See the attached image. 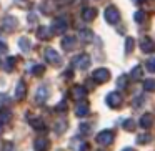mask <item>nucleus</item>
Here are the masks:
<instances>
[{
    "label": "nucleus",
    "instance_id": "nucleus-7",
    "mask_svg": "<svg viewBox=\"0 0 155 151\" xmlns=\"http://www.w3.org/2000/svg\"><path fill=\"white\" fill-rule=\"evenodd\" d=\"M105 101H107V105L110 108H120L124 98H122V95L118 93V91H110V93L107 95V98H105Z\"/></svg>",
    "mask_w": 155,
    "mask_h": 151
},
{
    "label": "nucleus",
    "instance_id": "nucleus-13",
    "mask_svg": "<svg viewBox=\"0 0 155 151\" xmlns=\"http://www.w3.org/2000/svg\"><path fill=\"white\" fill-rule=\"evenodd\" d=\"M140 48H142V52H145V53H150V52H153V50H155L153 40H152V38H148V37H143V38L140 40Z\"/></svg>",
    "mask_w": 155,
    "mask_h": 151
},
{
    "label": "nucleus",
    "instance_id": "nucleus-42",
    "mask_svg": "<svg viewBox=\"0 0 155 151\" xmlns=\"http://www.w3.org/2000/svg\"><path fill=\"white\" fill-rule=\"evenodd\" d=\"M135 2H137V4H142V2H143V0H135Z\"/></svg>",
    "mask_w": 155,
    "mask_h": 151
},
{
    "label": "nucleus",
    "instance_id": "nucleus-1",
    "mask_svg": "<svg viewBox=\"0 0 155 151\" xmlns=\"http://www.w3.org/2000/svg\"><path fill=\"white\" fill-rule=\"evenodd\" d=\"M67 28H68L67 18H65V17H58V18H55V20L52 22L50 30H52V33H54V35H64L65 32H67Z\"/></svg>",
    "mask_w": 155,
    "mask_h": 151
},
{
    "label": "nucleus",
    "instance_id": "nucleus-11",
    "mask_svg": "<svg viewBox=\"0 0 155 151\" xmlns=\"http://www.w3.org/2000/svg\"><path fill=\"white\" fill-rule=\"evenodd\" d=\"M25 95H27V85H25L24 80H20L17 83V87H15V100L22 101L25 98Z\"/></svg>",
    "mask_w": 155,
    "mask_h": 151
},
{
    "label": "nucleus",
    "instance_id": "nucleus-30",
    "mask_svg": "<svg viewBox=\"0 0 155 151\" xmlns=\"http://www.w3.org/2000/svg\"><path fill=\"white\" fill-rule=\"evenodd\" d=\"M134 45H135V42H134V38H132V37L125 38V52H127V53H130V52L134 50Z\"/></svg>",
    "mask_w": 155,
    "mask_h": 151
},
{
    "label": "nucleus",
    "instance_id": "nucleus-14",
    "mask_svg": "<svg viewBox=\"0 0 155 151\" xmlns=\"http://www.w3.org/2000/svg\"><path fill=\"white\" fill-rule=\"evenodd\" d=\"M47 98H48V88L47 87H38L37 93H35V101L42 105V103L47 101Z\"/></svg>",
    "mask_w": 155,
    "mask_h": 151
},
{
    "label": "nucleus",
    "instance_id": "nucleus-38",
    "mask_svg": "<svg viewBox=\"0 0 155 151\" xmlns=\"http://www.w3.org/2000/svg\"><path fill=\"white\" fill-rule=\"evenodd\" d=\"M88 149H90V146H88V144H87V143H84V144H82V148H80V151H88Z\"/></svg>",
    "mask_w": 155,
    "mask_h": 151
},
{
    "label": "nucleus",
    "instance_id": "nucleus-23",
    "mask_svg": "<svg viewBox=\"0 0 155 151\" xmlns=\"http://www.w3.org/2000/svg\"><path fill=\"white\" fill-rule=\"evenodd\" d=\"M54 128H55V133H57V134H62L65 130H67V121H65V120H58L57 123H55Z\"/></svg>",
    "mask_w": 155,
    "mask_h": 151
},
{
    "label": "nucleus",
    "instance_id": "nucleus-37",
    "mask_svg": "<svg viewBox=\"0 0 155 151\" xmlns=\"http://www.w3.org/2000/svg\"><path fill=\"white\" fill-rule=\"evenodd\" d=\"M0 52H7V43L0 40Z\"/></svg>",
    "mask_w": 155,
    "mask_h": 151
},
{
    "label": "nucleus",
    "instance_id": "nucleus-17",
    "mask_svg": "<svg viewBox=\"0 0 155 151\" xmlns=\"http://www.w3.org/2000/svg\"><path fill=\"white\" fill-rule=\"evenodd\" d=\"M88 111H90V108H88L87 101H80V103L77 105V108H75V115H77V116H80V118L87 116Z\"/></svg>",
    "mask_w": 155,
    "mask_h": 151
},
{
    "label": "nucleus",
    "instance_id": "nucleus-33",
    "mask_svg": "<svg viewBox=\"0 0 155 151\" xmlns=\"http://www.w3.org/2000/svg\"><path fill=\"white\" fill-rule=\"evenodd\" d=\"M2 151H15V146L12 141H5L4 143V148H2Z\"/></svg>",
    "mask_w": 155,
    "mask_h": 151
},
{
    "label": "nucleus",
    "instance_id": "nucleus-12",
    "mask_svg": "<svg viewBox=\"0 0 155 151\" xmlns=\"http://www.w3.org/2000/svg\"><path fill=\"white\" fill-rule=\"evenodd\" d=\"M34 149L35 151H48L50 149V141L47 138H37L34 141Z\"/></svg>",
    "mask_w": 155,
    "mask_h": 151
},
{
    "label": "nucleus",
    "instance_id": "nucleus-32",
    "mask_svg": "<svg viewBox=\"0 0 155 151\" xmlns=\"http://www.w3.org/2000/svg\"><path fill=\"white\" fill-rule=\"evenodd\" d=\"M124 128L127 131H134L135 130V121L134 120H125L124 121Z\"/></svg>",
    "mask_w": 155,
    "mask_h": 151
},
{
    "label": "nucleus",
    "instance_id": "nucleus-35",
    "mask_svg": "<svg viewBox=\"0 0 155 151\" xmlns=\"http://www.w3.org/2000/svg\"><path fill=\"white\" fill-rule=\"evenodd\" d=\"M55 110H57V111H67V101H62V103H58Z\"/></svg>",
    "mask_w": 155,
    "mask_h": 151
},
{
    "label": "nucleus",
    "instance_id": "nucleus-19",
    "mask_svg": "<svg viewBox=\"0 0 155 151\" xmlns=\"http://www.w3.org/2000/svg\"><path fill=\"white\" fill-rule=\"evenodd\" d=\"M78 38H80L84 43H90V42L94 40V32H92V30H87V28H84V30L78 32Z\"/></svg>",
    "mask_w": 155,
    "mask_h": 151
},
{
    "label": "nucleus",
    "instance_id": "nucleus-20",
    "mask_svg": "<svg viewBox=\"0 0 155 151\" xmlns=\"http://www.w3.org/2000/svg\"><path fill=\"white\" fill-rule=\"evenodd\" d=\"M12 120V111L8 108H0V123H8Z\"/></svg>",
    "mask_w": 155,
    "mask_h": 151
},
{
    "label": "nucleus",
    "instance_id": "nucleus-2",
    "mask_svg": "<svg viewBox=\"0 0 155 151\" xmlns=\"http://www.w3.org/2000/svg\"><path fill=\"white\" fill-rule=\"evenodd\" d=\"M15 28H17V18L12 17V15L4 17V20L0 22V30L5 32V33H12Z\"/></svg>",
    "mask_w": 155,
    "mask_h": 151
},
{
    "label": "nucleus",
    "instance_id": "nucleus-36",
    "mask_svg": "<svg viewBox=\"0 0 155 151\" xmlns=\"http://www.w3.org/2000/svg\"><path fill=\"white\" fill-rule=\"evenodd\" d=\"M80 131L82 133H88V131H90V126H88V124H80Z\"/></svg>",
    "mask_w": 155,
    "mask_h": 151
},
{
    "label": "nucleus",
    "instance_id": "nucleus-40",
    "mask_svg": "<svg viewBox=\"0 0 155 151\" xmlns=\"http://www.w3.org/2000/svg\"><path fill=\"white\" fill-rule=\"evenodd\" d=\"M4 133V123H0V134Z\"/></svg>",
    "mask_w": 155,
    "mask_h": 151
},
{
    "label": "nucleus",
    "instance_id": "nucleus-15",
    "mask_svg": "<svg viewBox=\"0 0 155 151\" xmlns=\"http://www.w3.org/2000/svg\"><path fill=\"white\" fill-rule=\"evenodd\" d=\"M140 128H145V130H148V128H152V124H153V115L150 113H143L140 116Z\"/></svg>",
    "mask_w": 155,
    "mask_h": 151
},
{
    "label": "nucleus",
    "instance_id": "nucleus-26",
    "mask_svg": "<svg viewBox=\"0 0 155 151\" xmlns=\"http://www.w3.org/2000/svg\"><path fill=\"white\" fill-rule=\"evenodd\" d=\"M15 61H17V58H15V57H8L7 60H5V70H7V71H12V70H14Z\"/></svg>",
    "mask_w": 155,
    "mask_h": 151
},
{
    "label": "nucleus",
    "instance_id": "nucleus-4",
    "mask_svg": "<svg viewBox=\"0 0 155 151\" xmlns=\"http://www.w3.org/2000/svg\"><path fill=\"white\" fill-rule=\"evenodd\" d=\"M104 15H105V20H107L108 24H112V25H115V24L120 22V12H118V8L114 7V5H110V7L105 8Z\"/></svg>",
    "mask_w": 155,
    "mask_h": 151
},
{
    "label": "nucleus",
    "instance_id": "nucleus-18",
    "mask_svg": "<svg viewBox=\"0 0 155 151\" xmlns=\"http://www.w3.org/2000/svg\"><path fill=\"white\" fill-rule=\"evenodd\" d=\"M52 30L48 27H40L37 30V37H38V40H50L52 38Z\"/></svg>",
    "mask_w": 155,
    "mask_h": 151
},
{
    "label": "nucleus",
    "instance_id": "nucleus-41",
    "mask_svg": "<svg viewBox=\"0 0 155 151\" xmlns=\"http://www.w3.org/2000/svg\"><path fill=\"white\" fill-rule=\"evenodd\" d=\"M122 151H134V148H125V149H122Z\"/></svg>",
    "mask_w": 155,
    "mask_h": 151
},
{
    "label": "nucleus",
    "instance_id": "nucleus-3",
    "mask_svg": "<svg viewBox=\"0 0 155 151\" xmlns=\"http://www.w3.org/2000/svg\"><path fill=\"white\" fill-rule=\"evenodd\" d=\"M114 138H115V133L114 131H110V130H104V131H100V133L97 134V143L100 144V146H108V144H112V141H114Z\"/></svg>",
    "mask_w": 155,
    "mask_h": 151
},
{
    "label": "nucleus",
    "instance_id": "nucleus-31",
    "mask_svg": "<svg viewBox=\"0 0 155 151\" xmlns=\"http://www.w3.org/2000/svg\"><path fill=\"white\" fill-rule=\"evenodd\" d=\"M117 85H118V88H122V90H124V88H127V85H128L127 77H125V75H122V77L117 80Z\"/></svg>",
    "mask_w": 155,
    "mask_h": 151
},
{
    "label": "nucleus",
    "instance_id": "nucleus-43",
    "mask_svg": "<svg viewBox=\"0 0 155 151\" xmlns=\"http://www.w3.org/2000/svg\"><path fill=\"white\" fill-rule=\"evenodd\" d=\"M0 67H2V60H0Z\"/></svg>",
    "mask_w": 155,
    "mask_h": 151
},
{
    "label": "nucleus",
    "instance_id": "nucleus-34",
    "mask_svg": "<svg viewBox=\"0 0 155 151\" xmlns=\"http://www.w3.org/2000/svg\"><path fill=\"white\" fill-rule=\"evenodd\" d=\"M147 70L148 71H155V58H150L147 61Z\"/></svg>",
    "mask_w": 155,
    "mask_h": 151
},
{
    "label": "nucleus",
    "instance_id": "nucleus-6",
    "mask_svg": "<svg viewBox=\"0 0 155 151\" xmlns=\"http://www.w3.org/2000/svg\"><path fill=\"white\" fill-rule=\"evenodd\" d=\"M92 80H94L95 83H107V81L110 80V71H108L107 68H97V70L94 71V75H92Z\"/></svg>",
    "mask_w": 155,
    "mask_h": 151
},
{
    "label": "nucleus",
    "instance_id": "nucleus-29",
    "mask_svg": "<svg viewBox=\"0 0 155 151\" xmlns=\"http://www.w3.org/2000/svg\"><path fill=\"white\" fill-rule=\"evenodd\" d=\"M143 88L147 91H153L155 90V80L153 78H148V80H145L143 81Z\"/></svg>",
    "mask_w": 155,
    "mask_h": 151
},
{
    "label": "nucleus",
    "instance_id": "nucleus-10",
    "mask_svg": "<svg viewBox=\"0 0 155 151\" xmlns=\"http://www.w3.org/2000/svg\"><path fill=\"white\" fill-rule=\"evenodd\" d=\"M75 45H77V37H74V35H67V37L62 38V48H64L65 52L74 50Z\"/></svg>",
    "mask_w": 155,
    "mask_h": 151
},
{
    "label": "nucleus",
    "instance_id": "nucleus-21",
    "mask_svg": "<svg viewBox=\"0 0 155 151\" xmlns=\"http://www.w3.org/2000/svg\"><path fill=\"white\" fill-rule=\"evenodd\" d=\"M28 121H30V124H32V128H34V130L45 131V124H44V121H42L40 118H28Z\"/></svg>",
    "mask_w": 155,
    "mask_h": 151
},
{
    "label": "nucleus",
    "instance_id": "nucleus-8",
    "mask_svg": "<svg viewBox=\"0 0 155 151\" xmlns=\"http://www.w3.org/2000/svg\"><path fill=\"white\" fill-rule=\"evenodd\" d=\"M74 67L78 70H87L90 67V57L87 53H80L74 58Z\"/></svg>",
    "mask_w": 155,
    "mask_h": 151
},
{
    "label": "nucleus",
    "instance_id": "nucleus-28",
    "mask_svg": "<svg viewBox=\"0 0 155 151\" xmlns=\"http://www.w3.org/2000/svg\"><path fill=\"white\" fill-rule=\"evenodd\" d=\"M134 18H135V22H137V24H143V22H147V14H145V12H137V14L134 15Z\"/></svg>",
    "mask_w": 155,
    "mask_h": 151
},
{
    "label": "nucleus",
    "instance_id": "nucleus-9",
    "mask_svg": "<svg viewBox=\"0 0 155 151\" xmlns=\"http://www.w3.org/2000/svg\"><path fill=\"white\" fill-rule=\"evenodd\" d=\"M72 96H74L75 101H85V98H87V90H85L84 87H80V85H75L74 88H72Z\"/></svg>",
    "mask_w": 155,
    "mask_h": 151
},
{
    "label": "nucleus",
    "instance_id": "nucleus-16",
    "mask_svg": "<svg viewBox=\"0 0 155 151\" xmlns=\"http://www.w3.org/2000/svg\"><path fill=\"white\" fill-rule=\"evenodd\" d=\"M95 17H97V8H94V7H85L84 8V12H82V18H84L85 22H92Z\"/></svg>",
    "mask_w": 155,
    "mask_h": 151
},
{
    "label": "nucleus",
    "instance_id": "nucleus-27",
    "mask_svg": "<svg viewBox=\"0 0 155 151\" xmlns=\"http://www.w3.org/2000/svg\"><path fill=\"white\" fill-rule=\"evenodd\" d=\"M42 73H45V67H44V65H34V67H32V75L40 77Z\"/></svg>",
    "mask_w": 155,
    "mask_h": 151
},
{
    "label": "nucleus",
    "instance_id": "nucleus-25",
    "mask_svg": "<svg viewBox=\"0 0 155 151\" xmlns=\"http://www.w3.org/2000/svg\"><path fill=\"white\" fill-rule=\"evenodd\" d=\"M150 140H152L150 133H142V134H138V136H137V143L138 144H147Z\"/></svg>",
    "mask_w": 155,
    "mask_h": 151
},
{
    "label": "nucleus",
    "instance_id": "nucleus-39",
    "mask_svg": "<svg viewBox=\"0 0 155 151\" xmlns=\"http://www.w3.org/2000/svg\"><path fill=\"white\" fill-rule=\"evenodd\" d=\"M64 77H65V78H72V70H67V71L64 73Z\"/></svg>",
    "mask_w": 155,
    "mask_h": 151
},
{
    "label": "nucleus",
    "instance_id": "nucleus-5",
    "mask_svg": "<svg viewBox=\"0 0 155 151\" xmlns=\"http://www.w3.org/2000/svg\"><path fill=\"white\" fill-rule=\"evenodd\" d=\"M45 60L50 65H54V67H60L62 65V57L58 55L57 50H54V48H47V50H45Z\"/></svg>",
    "mask_w": 155,
    "mask_h": 151
},
{
    "label": "nucleus",
    "instance_id": "nucleus-22",
    "mask_svg": "<svg viewBox=\"0 0 155 151\" xmlns=\"http://www.w3.org/2000/svg\"><path fill=\"white\" fill-rule=\"evenodd\" d=\"M142 73H143V70H142V67H140V65H137V67H135L134 70L130 71V80H134V81L140 80V78H142Z\"/></svg>",
    "mask_w": 155,
    "mask_h": 151
},
{
    "label": "nucleus",
    "instance_id": "nucleus-24",
    "mask_svg": "<svg viewBox=\"0 0 155 151\" xmlns=\"http://www.w3.org/2000/svg\"><path fill=\"white\" fill-rule=\"evenodd\" d=\"M18 47H20V50L22 52H28L30 50V40H28V38H25V37H22L20 40H18Z\"/></svg>",
    "mask_w": 155,
    "mask_h": 151
}]
</instances>
